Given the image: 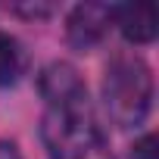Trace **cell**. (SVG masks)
<instances>
[{
  "label": "cell",
  "instance_id": "8992f818",
  "mask_svg": "<svg viewBox=\"0 0 159 159\" xmlns=\"http://www.w3.org/2000/svg\"><path fill=\"white\" fill-rule=\"evenodd\" d=\"M25 69V53L22 44L10 34V31H0V88H10L19 81V75Z\"/></svg>",
  "mask_w": 159,
  "mask_h": 159
},
{
  "label": "cell",
  "instance_id": "7a4b0ae2",
  "mask_svg": "<svg viewBox=\"0 0 159 159\" xmlns=\"http://www.w3.org/2000/svg\"><path fill=\"white\" fill-rule=\"evenodd\" d=\"M103 106L119 128H137L153 109V72L137 53H116L103 75Z\"/></svg>",
  "mask_w": 159,
  "mask_h": 159
},
{
  "label": "cell",
  "instance_id": "5b68a950",
  "mask_svg": "<svg viewBox=\"0 0 159 159\" xmlns=\"http://www.w3.org/2000/svg\"><path fill=\"white\" fill-rule=\"evenodd\" d=\"M116 25L122 28L125 41H131V44H150L156 38V10L153 7H119Z\"/></svg>",
  "mask_w": 159,
  "mask_h": 159
},
{
  "label": "cell",
  "instance_id": "3957f363",
  "mask_svg": "<svg viewBox=\"0 0 159 159\" xmlns=\"http://www.w3.org/2000/svg\"><path fill=\"white\" fill-rule=\"evenodd\" d=\"M116 16H119V3H78L66 22L69 44L75 50L97 47L109 34V25H116Z\"/></svg>",
  "mask_w": 159,
  "mask_h": 159
},
{
  "label": "cell",
  "instance_id": "6da1fadb",
  "mask_svg": "<svg viewBox=\"0 0 159 159\" xmlns=\"http://www.w3.org/2000/svg\"><path fill=\"white\" fill-rule=\"evenodd\" d=\"M41 140L50 159H112L109 140L91 109V100L47 106Z\"/></svg>",
  "mask_w": 159,
  "mask_h": 159
},
{
  "label": "cell",
  "instance_id": "ba28073f",
  "mask_svg": "<svg viewBox=\"0 0 159 159\" xmlns=\"http://www.w3.org/2000/svg\"><path fill=\"white\" fill-rule=\"evenodd\" d=\"M0 159H22V153L13 140H0Z\"/></svg>",
  "mask_w": 159,
  "mask_h": 159
},
{
  "label": "cell",
  "instance_id": "52a82bcc",
  "mask_svg": "<svg viewBox=\"0 0 159 159\" xmlns=\"http://www.w3.org/2000/svg\"><path fill=\"white\" fill-rule=\"evenodd\" d=\"M131 159H156V137L153 134H143L131 147Z\"/></svg>",
  "mask_w": 159,
  "mask_h": 159
},
{
  "label": "cell",
  "instance_id": "277c9868",
  "mask_svg": "<svg viewBox=\"0 0 159 159\" xmlns=\"http://www.w3.org/2000/svg\"><path fill=\"white\" fill-rule=\"evenodd\" d=\"M38 91L47 106H66L75 100H88V88L81 81L75 66L69 62H50L38 75Z\"/></svg>",
  "mask_w": 159,
  "mask_h": 159
}]
</instances>
